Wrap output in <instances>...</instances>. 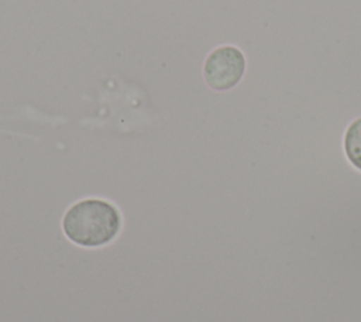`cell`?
I'll return each mask as SVG.
<instances>
[{"label": "cell", "instance_id": "obj_1", "mask_svg": "<svg viewBox=\"0 0 361 322\" xmlns=\"http://www.w3.org/2000/svg\"><path fill=\"white\" fill-rule=\"evenodd\" d=\"M62 227L71 242L83 247H100L117 236L121 216L107 201L85 199L68 209Z\"/></svg>", "mask_w": 361, "mask_h": 322}, {"label": "cell", "instance_id": "obj_2", "mask_svg": "<svg viewBox=\"0 0 361 322\" xmlns=\"http://www.w3.org/2000/svg\"><path fill=\"white\" fill-rule=\"evenodd\" d=\"M244 71L245 58L240 49L231 45L220 47L210 52L203 68L207 85L216 90H227L235 86Z\"/></svg>", "mask_w": 361, "mask_h": 322}, {"label": "cell", "instance_id": "obj_3", "mask_svg": "<svg viewBox=\"0 0 361 322\" xmlns=\"http://www.w3.org/2000/svg\"><path fill=\"white\" fill-rule=\"evenodd\" d=\"M344 150L350 162L361 171V117L348 126L344 137Z\"/></svg>", "mask_w": 361, "mask_h": 322}]
</instances>
